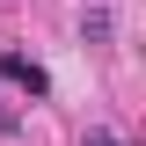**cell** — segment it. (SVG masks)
I'll return each mask as SVG.
<instances>
[{
	"instance_id": "2",
	"label": "cell",
	"mask_w": 146,
	"mask_h": 146,
	"mask_svg": "<svg viewBox=\"0 0 146 146\" xmlns=\"http://www.w3.org/2000/svg\"><path fill=\"white\" fill-rule=\"evenodd\" d=\"M110 29H117V22H110V7H88V22H80V36H88V44H110Z\"/></svg>"
},
{
	"instance_id": "3",
	"label": "cell",
	"mask_w": 146,
	"mask_h": 146,
	"mask_svg": "<svg viewBox=\"0 0 146 146\" xmlns=\"http://www.w3.org/2000/svg\"><path fill=\"white\" fill-rule=\"evenodd\" d=\"M80 146H124V139H117V131H110V124H95V131H88V139H80Z\"/></svg>"
},
{
	"instance_id": "1",
	"label": "cell",
	"mask_w": 146,
	"mask_h": 146,
	"mask_svg": "<svg viewBox=\"0 0 146 146\" xmlns=\"http://www.w3.org/2000/svg\"><path fill=\"white\" fill-rule=\"evenodd\" d=\"M0 80H7V88H22L29 102H44V95H51V73L36 66L29 51H0Z\"/></svg>"
}]
</instances>
